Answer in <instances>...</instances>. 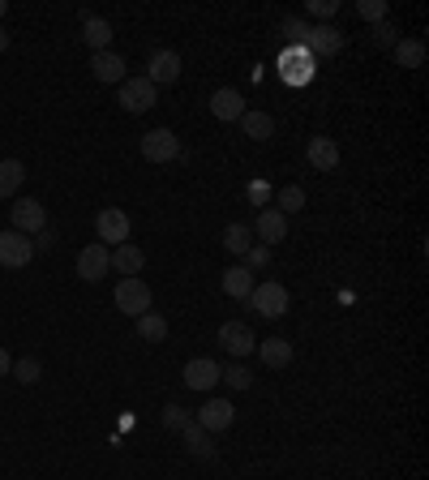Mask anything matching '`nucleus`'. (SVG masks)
<instances>
[{
    "mask_svg": "<svg viewBox=\"0 0 429 480\" xmlns=\"http://www.w3.org/2000/svg\"><path fill=\"white\" fill-rule=\"evenodd\" d=\"M223 249L232 253V257H245V253L254 249V228L250 223H228L223 228Z\"/></svg>",
    "mask_w": 429,
    "mask_h": 480,
    "instance_id": "obj_24",
    "label": "nucleus"
},
{
    "mask_svg": "<svg viewBox=\"0 0 429 480\" xmlns=\"http://www.w3.org/2000/svg\"><path fill=\"white\" fill-rule=\"evenodd\" d=\"M241 266H245V270H254V275H258L262 266H271V249H267V245H258V240H254V249H250L245 257H241Z\"/></svg>",
    "mask_w": 429,
    "mask_h": 480,
    "instance_id": "obj_33",
    "label": "nucleus"
},
{
    "mask_svg": "<svg viewBox=\"0 0 429 480\" xmlns=\"http://www.w3.org/2000/svg\"><path fill=\"white\" fill-rule=\"evenodd\" d=\"M254 236H258V245H279L284 236H288V214H279L275 206H262L254 219Z\"/></svg>",
    "mask_w": 429,
    "mask_h": 480,
    "instance_id": "obj_10",
    "label": "nucleus"
},
{
    "mask_svg": "<svg viewBox=\"0 0 429 480\" xmlns=\"http://www.w3.org/2000/svg\"><path fill=\"white\" fill-rule=\"evenodd\" d=\"M250 197H254V202H267V197H271V189H267V185H250Z\"/></svg>",
    "mask_w": 429,
    "mask_h": 480,
    "instance_id": "obj_40",
    "label": "nucleus"
},
{
    "mask_svg": "<svg viewBox=\"0 0 429 480\" xmlns=\"http://www.w3.org/2000/svg\"><path fill=\"white\" fill-rule=\"evenodd\" d=\"M9 369H13V356H9V352L0 347V378H9Z\"/></svg>",
    "mask_w": 429,
    "mask_h": 480,
    "instance_id": "obj_39",
    "label": "nucleus"
},
{
    "mask_svg": "<svg viewBox=\"0 0 429 480\" xmlns=\"http://www.w3.org/2000/svg\"><path fill=\"white\" fill-rule=\"evenodd\" d=\"M91 69H95V82H108V86H120V82H125V57H117L112 48H108V52H95V57H91Z\"/></svg>",
    "mask_w": 429,
    "mask_h": 480,
    "instance_id": "obj_17",
    "label": "nucleus"
},
{
    "mask_svg": "<svg viewBox=\"0 0 429 480\" xmlns=\"http://www.w3.org/2000/svg\"><path fill=\"white\" fill-rule=\"evenodd\" d=\"M137 339L142 344H163L168 339V318L163 313H142L137 318Z\"/></svg>",
    "mask_w": 429,
    "mask_h": 480,
    "instance_id": "obj_28",
    "label": "nucleus"
},
{
    "mask_svg": "<svg viewBox=\"0 0 429 480\" xmlns=\"http://www.w3.org/2000/svg\"><path fill=\"white\" fill-rule=\"evenodd\" d=\"M22 180H26V163L22 159H0V197H18Z\"/></svg>",
    "mask_w": 429,
    "mask_h": 480,
    "instance_id": "obj_26",
    "label": "nucleus"
},
{
    "mask_svg": "<svg viewBox=\"0 0 429 480\" xmlns=\"http://www.w3.org/2000/svg\"><path fill=\"white\" fill-rule=\"evenodd\" d=\"M176 77H180V57H176L172 48H163V52H155V57L146 60V82L151 86H172Z\"/></svg>",
    "mask_w": 429,
    "mask_h": 480,
    "instance_id": "obj_13",
    "label": "nucleus"
},
{
    "mask_svg": "<svg viewBox=\"0 0 429 480\" xmlns=\"http://www.w3.org/2000/svg\"><path fill=\"white\" fill-rule=\"evenodd\" d=\"M95 236L99 245H108V249H117L129 240V211H120V206H103L95 214Z\"/></svg>",
    "mask_w": 429,
    "mask_h": 480,
    "instance_id": "obj_2",
    "label": "nucleus"
},
{
    "mask_svg": "<svg viewBox=\"0 0 429 480\" xmlns=\"http://www.w3.org/2000/svg\"><path fill=\"white\" fill-rule=\"evenodd\" d=\"M344 48V31L331 26V22H322V26H310V35H305V52L310 57H335Z\"/></svg>",
    "mask_w": 429,
    "mask_h": 480,
    "instance_id": "obj_12",
    "label": "nucleus"
},
{
    "mask_svg": "<svg viewBox=\"0 0 429 480\" xmlns=\"http://www.w3.org/2000/svg\"><path fill=\"white\" fill-rule=\"evenodd\" d=\"M258 356H262V365L267 369H288L293 365V344L279 339V335H271L267 344H258Z\"/></svg>",
    "mask_w": 429,
    "mask_h": 480,
    "instance_id": "obj_21",
    "label": "nucleus"
},
{
    "mask_svg": "<svg viewBox=\"0 0 429 480\" xmlns=\"http://www.w3.org/2000/svg\"><path fill=\"white\" fill-rule=\"evenodd\" d=\"M18 382H26V386H35L43 378V365L35 361V356H22V361H13V369H9Z\"/></svg>",
    "mask_w": 429,
    "mask_h": 480,
    "instance_id": "obj_31",
    "label": "nucleus"
},
{
    "mask_svg": "<svg viewBox=\"0 0 429 480\" xmlns=\"http://www.w3.org/2000/svg\"><path fill=\"white\" fill-rule=\"evenodd\" d=\"M52 245H57V231H52V228H43L39 236H35V253H48Z\"/></svg>",
    "mask_w": 429,
    "mask_h": 480,
    "instance_id": "obj_38",
    "label": "nucleus"
},
{
    "mask_svg": "<svg viewBox=\"0 0 429 480\" xmlns=\"http://www.w3.org/2000/svg\"><path fill=\"white\" fill-rule=\"evenodd\" d=\"M305 13L318 18V22H331L335 13H339V0H310V4H305Z\"/></svg>",
    "mask_w": 429,
    "mask_h": 480,
    "instance_id": "obj_34",
    "label": "nucleus"
},
{
    "mask_svg": "<svg viewBox=\"0 0 429 480\" xmlns=\"http://www.w3.org/2000/svg\"><path fill=\"white\" fill-rule=\"evenodd\" d=\"M142 266H146V253L137 249V245H129V240H125V245H117V249H112V270H117L120 279H137V275H142Z\"/></svg>",
    "mask_w": 429,
    "mask_h": 480,
    "instance_id": "obj_18",
    "label": "nucleus"
},
{
    "mask_svg": "<svg viewBox=\"0 0 429 480\" xmlns=\"http://www.w3.org/2000/svg\"><path fill=\"white\" fill-rule=\"evenodd\" d=\"M142 159H151V163H172V159H180V137H176L172 129L142 134Z\"/></svg>",
    "mask_w": 429,
    "mask_h": 480,
    "instance_id": "obj_7",
    "label": "nucleus"
},
{
    "mask_svg": "<svg viewBox=\"0 0 429 480\" xmlns=\"http://www.w3.org/2000/svg\"><path fill=\"white\" fill-rule=\"evenodd\" d=\"M301 206H305V189L301 185H284L275 193V211L279 214H301Z\"/></svg>",
    "mask_w": 429,
    "mask_h": 480,
    "instance_id": "obj_29",
    "label": "nucleus"
},
{
    "mask_svg": "<svg viewBox=\"0 0 429 480\" xmlns=\"http://www.w3.org/2000/svg\"><path fill=\"white\" fill-rule=\"evenodd\" d=\"M305 159H310L313 172H335V168H339V146H335V137H310Z\"/></svg>",
    "mask_w": 429,
    "mask_h": 480,
    "instance_id": "obj_16",
    "label": "nucleus"
},
{
    "mask_svg": "<svg viewBox=\"0 0 429 480\" xmlns=\"http://www.w3.org/2000/svg\"><path fill=\"white\" fill-rule=\"evenodd\" d=\"M155 99H159V91L146 82V77H125V82H120V108H125L129 116L151 112Z\"/></svg>",
    "mask_w": 429,
    "mask_h": 480,
    "instance_id": "obj_6",
    "label": "nucleus"
},
{
    "mask_svg": "<svg viewBox=\"0 0 429 480\" xmlns=\"http://www.w3.org/2000/svg\"><path fill=\"white\" fill-rule=\"evenodd\" d=\"M219 284H223V292H228L232 301H245V296L254 292L258 275H254V270H245V266H241V262H236V266H228V270H223V279H219Z\"/></svg>",
    "mask_w": 429,
    "mask_h": 480,
    "instance_id": "obj_20",
    "label": "nucleus"
},
{
    "mask_svg": "<svg viewBox=\"0 0 429 480\" xmlns=\"http://www.w3.org/2000/svg\"><path fill=\"white\" fill-rule=\"evenodd\" d=\"M219 382H228L232 390H250V386H254V369H250V365H241V361H236V365L219 369Z\"/></svg>",
    "mask_w": 429,
    "mask_h": 480,
    "instance_id": "obj_30",
    "label": "nucleus"
},
{
    "mask_svg": "<svg viewBox=\"0 0 429 480\" xmlns=\"http://www.w3.org/2000/svg\"><path fill=\"white\" fill-rule=\"evenodd\" d=\"M0 52H9V31L0 26Z\"/></svg>",
    "mask_w": 429,
    "mask_h": 480,
    "instance_id": "obj_41",
    "label": "nucleus"
},
{
    "mask_svg": "<svg viewBox=\"0 0 429 480\" xmlns=\"http://www.w3.org/2000/svg\"><path fill=\"white\" fill-rule=\"evenodd\" d=\"M232 421H236L232 399H206V404L197 407V424L206 433H223V429H232Z\"/></svg>",
    "mask_w": 429,
    "mask_h": 480,
    "instance_id": "obj_11",
    "label": "nucleus"
},
{
    "mask_svg": "<svg viewBox=\"0 0 429 480\" xmlns=\"http://www.w3.org/2000/svg\"><path fill=\"white\" fill-rule=\"evenodd\" d=\"M370 35H373V43H378V48H395V43H399V31H395L390 22H378V26H370Z\"/></svg>",
    "mask_w": 429,
    "mask_h": 480,
    "instance_id": "obj_35",
    "label": "nucleus"
},
{
    "mask_svg": "<svg viewBox=\"0 0 429 480\" xmlns=\"http://www.w3.org/2000/svg\"><path fill=\"white\" fill-rule=\"evenodd\" d=\"M211 116H214V120H223V125L241 120V116H245V99H241V91H232V86H219V91L211 95Z\"/></svg>",
    "mask_w": 429,
    "mask_h": 480,
    "instance_id": "obj_15",
    "label": "nucleus"
},
{
    "mask_svg": "<svg viewBox=\"0 0 429 480\" xmlns=\"http://www.w3.org/2000/svg\"><path fill=\"white\" fill-rule=\"evenodd\" d=\"M180 438H185V446H189V455H197V459H214L211 433H206V429H202L197 421L185 424V429H180Z\"/></svg>",
    "mask_w": 429,
    "mask_h": 480,
    "instance_id": "obj_25",
    "label": "nucleus"
},
{
    "mask_svg": "<svg viewBox=\"0 0 429 480\" xmlns=\"http://www.w3.org/2000/svg\"><path fill=\"white\" fill-rule=\"evenodd\" d=\"M112 301H117L120 313L142 318V313H151V284H146V279H120Z\"/></svg>",
    "mask_w": 429,
    "mask_h": 480,
    "instance_id": "obj_5",
    "label": "nucleus"
},
{
    "mask_svg": "<svg viewBox=\"0 0 429 480\" xmlns=\"http://www.w3.org/2000/svg\"><path fill=\"white\" fill-rule=\"evenodd\" d=\"M82 39L91 43V52H108V43H112V22L108 18H82Z\"/></svg>",
    "mask_w": 429,
    "mask_h": 480,
    "instance_id": "obj_22",
    "label": "nucleus"
},
{
    "mask_svg": "<svg viewBox=\"0 0 429 480\" xmlns=\"http://www.w3.org/2000/svg\"><path fill=\"white\" fill-rule=\"evenodd\" d=\"M35 262V240L22 236V231H0V266L4 270H22Z\"/></svg>",
    "mask_w": 429,
    "mask_h": 480,
    "instance_id": "obj_3",
    "label": "nucleus"
},
{
    "mask_svg": "<svg viewBox=\"0 0 429 480\" xmlns=\"http://www.w3.org/2000/svg\"><path fill=\"white\" fill-rule=\"evenodd\" d=\"M390 52H395V60H399V69H421V65H425V57H429L421 39H399Z\"/></svg>",
    "mask_w": 429,
    "mask_h": 480,
    "instance_id": "obj_27",
    "label": "nucleus"
},
{
    "mask_svg": "<svg viewBox=\"0 0 429 480\" xmlns=\"http://www.w3.org/2000/svg\"><path fill=\"white\" fill-rule=\"evenodd\" d=\"M189 421H194V416H189V412H185L180 404H168V407H163V424H168V429H176V433H180V429H185Z\"/></svg>",
    "mask_w": 429,
    "mask_h": 480,
    "instance_id": "obj_36",
    "label": "nucleus"
},
{
    "mask_svg": "<svg viewBox=\"0 0 429 480\" xmlns=\"http://www.w3.org/2000/svg\"><path fill=\"white\" fill-rule=\"evenodd\" d=\"M219 347H223L232 361H241V356L258 352V339H254V330L245 327V322H223V327H219Z\"/></svg>",
    "mask_w": 429,
    "mask_h": 480,
    "instance_id": "obj_9",
    "label": "nucleus"
},
{
    "mask_svg": "<svg viewBox=\"0 0 429 480\" xmlns=\"http://www.w3.org/2000/svg\"><path fill=\"white\" fill-rule=\"evenodd\" d=\"M356 13H361V22L378 26V22H387L390 4H387V0H356Z\"/></svg>",
    "mask_w": 429,
    "mask_h": 480,
    "instance_id": "obj_32",
    "label": "nucleus"
},
{
    "mask_svg": "<svg viewBox=\"0 0 429 480\" xmlns=\"http://www.w3.org/2000/svg\"><path fill=\"white\" fill-rule=\"evenodd\" d=\"M284 35L293 39V48H296V43L305 48V35H310V22H296V18H288V22H284Z\"/></svg>",
    "mask_w": 429,
    "mask_h": 480,
    "instance_id": "obj_37",
    "label": "nucleus"
},
{
    "mask_svg": "<svg viewBox=\"0 0 429 480\" xmlns=\"http://www.w3.org/2000/svg\"><path fill=\"white\" fill-rule=\"evenodd\" d=\"M9 219H13V231H22V236H39V231L48 228V211H43V202H35V197H13Z\"/></svg>",
    "mask_w": 429,
    "mask_h": 480,
    "instance_id": "obj_4",
    "label": "nucleus"
},
{
    "mask_svg": "<svg viewBox=\"0 0 429 480\" xmlns=\"http://www.w3.org/2000/svg\"><path fill=\"white\" fill-rule=\"evenodd\" d=\"M74 270H78V279H86V284H99L108 270H112V249L108 245H86V249L78 253V262H74Z\"/></svg>",
    "mask_w": 429,
    "mask_h": 480,
    "instance_id": "obj_8",
    "label": "nucleus"
},
{
    "mask_svg": "<svg viewBox=\"0 0 429 480\" xmlns=\"http://www.w3.org/2000/svg\"><path fill=\"white\" fill-rule=\"evenodd\" d=\"M180 378H185L189 390H214V386H219V365H214L211 356H194Z\"/></svg>",
    "mask_w": 429,
    "mask_h": 480,
    "instance_id": "obj_14",
    "label": "nucleus"
},
{
    "mask_svg": "<svg viewBox=\"0 0 429 480\" xmlns=\"http://www.w3.org/2000/svg\"><path fill=\"white\" fill-rule=\"evenodd\" d=\"M236 125H241V134L254 137V142H267V137L275 134V116L262 112V108H245V116H241Z\"/></svg>",
    "mask_w": 429,
    "mask_h": 480,
    "instance_id": "obj_19",
    "label": "nucleus"
},
{
    "mask_svg": "<svg viewBox=\"0 0 429 480\" xmlns=\"http://www.w3.org/2000/svg\"><path fill=\"white\" fill-rule=\"evenodd\" d=\"M4 13H9V4H4V0H0V22H4Z\"/></svg>",
    "mask_w": 429,
    "mask_h": 480,
    "instance_id": "obj_42",
    "label": "nucleus"
},
{
    "mask_svg": "<svg viewBox=\"0 0 429 480\" xmlns=\"http://www.w3.org/2000/svg\"><path fill=\"white\" fill-rule=\"evenodd\" d=\"M284 77L305 86V82L313 77V57H310V52H301V48H288V52H284Z\"/></svg>",
    "mask_w": 429,
    "mask_h": 480,
    "instance_id": "obj_23",
    "label": "nucleus"
},
{
    "mask_svg": "<svg viewBox=\"0 0 429 480\" xmlns=\"http://www.w3.org/2000/svg\"><path fill=\"white\" fill-rule=\"evenodd\" d=\"M245 301H250V309H254L258 318H271V322L288 313V288L284 284H254V292Z\"/></svg>",
    "mask_w": 429,
    "mask_h": 480,
    "instance_id": "obj_1",
    "label": "nucleus"
}]
</instances>
